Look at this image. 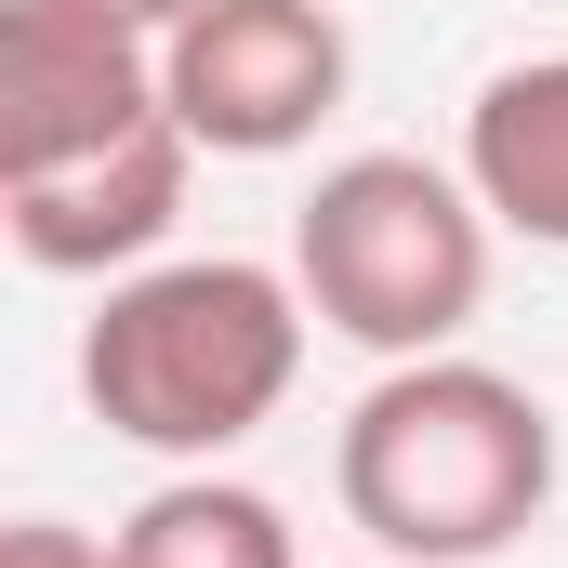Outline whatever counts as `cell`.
<instances>
[{"instance_id": "1", "label": "cell", "mask_w": 568, "mask_h": 568, "mask_svg": "<svg viewBox=\"0 0 568 568\" xmlns=\"http://www.w3.org/2000/svg\"><path fill=\"white\" fill-rule=\"evenodd\" d=\"M304 331H317L304 278L252 265V252L133 265L80 317V397H93L106 436H133L159 463H225L304 384Z\"/></svg>"}, {"instance_id": "2", "label": "cell", "mask_w": 568, "mask_h": 568, "mask_svg": "<svg viewBox=\"0 0 568 568\" xmlns=\"http://www.w3.org/2000/svg\"><path fill=\"white\" fill-rule=\"evenodd\" d=\"M344 516L371 529V556L397 568H489L542 503H556V424L516 371L489 357H397L331 449Z\"/></svg>"}, {"instance_id": "3", "label": "cell", "mask_w": 568, "mask_h": 568, "mask_svg": "<svg viewBox=\"0 0 568 568\" xmlns=\"http://www.w3.org/2000/svg\"><path fill=\"white\" fill-rule=\"evenodd\" d=\"M489 199L463 185V159L436 172L410 145H357L317 172V199L291 212V278L317 304L331 344L357 357H449L489 304Z\"/></svg>"}, {"instance_id": "4", "label": "cell", "mask_w": 568, "mask_h": 568, "mask_svg": "<svg viewBox=\"0 0 568 568\" xmlns=\"http://www.w3.org/2000/svg\"><path fill=\"white\" fill-rule=\"evenodd\" d=\"M344 80H357V40L331 0H199L159 40V93L199 133V159H291L344 106Z\"/></svg>"}, {"instance_id": "5", "label": "cell", "mask_w": 568, "mask_h": 568, "mask_svg": "<svg viewBox=\"0 0 568 568\" xmlns=\"http://www.w3.org/2000/svg\"><path fill=\"white\" fill-rule=\"evenodd\" d=\"M172 120L159 40L80 13V0H13L0 13V172H67L93 145Z\"/></svg>"}, {"instance_id": "6", "label": "cell", "mask_w": 568, "mask_h": 568, "mask_svg": "<svg viewBox=\"0 0 568 568\" xmlns=\"http://www.w3.org/2000/svg\"><path fill=\"white\" fill-rule=\"evenodd\" d=\"M185 172H199V133L185 120H145V133L93 145L67 172H0V225L40 278H133L145 252L185 225Z\"/></svg>"}, {"instance_id": "7", "label": "cell", "mask_w": 568, "mask_h": 568, "mask_svg": "<svg viewBox=\"0 0 568 568\" xmlns=\"http://www.w3.org/2000/svg\"><path fill=\"white\" fill-rule=\"evenodd\" d=\"M463 185L489 199L503 239L568 252V53H529V67L476 80V106H463Z\"/></svg>"}, {"instance_id": "8", "label": "cell", "mask_w": 568, "mask_h": 568, "mask_svg": "<svg viewBox=\"0 0 568 568\" xmlns=\"http://www.w3.org/2000/svg\"><path fill=\"white\" fill-rule=\"evenodd\" d=\"M106 542H120V568H304L291 516L252 476H212V463H185L172 489H145Z\"/></svg>"}, {"instance_id": "9", "label": "cell", "mask_w": 568, "mask_h": 568, "mask_svg": "<svg viewBox=\"0 0 568 568\" xmlns=\"http://www.w3.org/2000/svg\"><path fill=\"white\" fill-rule=\"evenodd\" d=\"M0 568H120V542H93V529H67V516H13V529H0Z\"/></svg>"}, {"instance_id": "10", "label": "cell", "mask_w": 568, "mask_h": 568, "mask_svg": "<svg viewBox=\"0 0 568 568\" xmlns=\"http://www.w3.org/2000/svg\"><path fill=\"white\" fill-rule=\"evenodd\" d=\"M80 13H106V27H133V40H172L199 0H80Z\"/></svg>"}, {"instance_id": "11", "label": "cell", "mask_w": 568, "mask_h": 568, "mask_svg": "<svg viewBox=\"0 0 568 568\" xmlns=\"http://www.w3.org/2000/svg\"><path fill=\"white\" fill-rule=\"evenodd\" d=\"M384 568H397V556H384Z\"/></svg>"}]
</instances>
